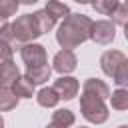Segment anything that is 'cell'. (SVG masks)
Instances as JSON below:
<instances>
[{
	"instance_id": "obj_1",
	"label": "cell",
	"mask_w": 128,
	"mask_h": 128,
	"mask_svg": "<svg viewBox=\"0 0 128 128\" xmlns=\"http://www.w3.org/2000/svg\"><path fill=\"white\" fill-rule=\"evenodd\" d=\"M90 28H92V20L86 14H74L70 12L58 26L56 30V42L62 48H78L82 42H86L90 38Z\"/></svg>"
},
{
	"instance_id": "obj_2",
	"label": "cell",
	"mask_w": 128,
	"mask_h": 128,
	"mask_svg": "<svg viewBox=\"0 0 128 128\" xmlns=\"http://www.w3.org/2000/svg\"><path fill=\"white\" fill-rule=\"evenodd\" d=\"M80 112L92 124H104L108 120V114H110L108 106L104 104L102 98L86 94V92H82V96H80Z\"/></svg>"
},
{
	"instance_id": "obj_3",
	"label": "cell",
	"mask_w": 128,
	"mask_h": 128,
	"mask_svg": "<svg viewBox=\"0 0 128 128\" xmlns=\"http://www.w3.org/2000/svg\"><path fill=\"white\" fill-rule=\"evenodd\" d=\"M12 24V36L14 40L26 44V42H34L38 36H42V30L34 18V14H24V16H18Z\"/></svg>"
},
{
	"instance_id": "obj_4",
	"label": "cell",
	"mask_w": 128,
	"mask_h": 128,
	"mask_svg": "<svg viewBox=\"0 0 128 128\" xmlns=\"http://www.w3.org/2000/svg\"><path fill=\"white\" fill-rule=\"evenodd\" d=\"M116 38V24L112 20H96L92 22V28H90V40H94L96 44H110L112 40Z\"/></svg>"
},
{
	"instance_id": "obj_5",
	"label": "cell",
	"mask_w": 128,
	"mask_h": 128,
	"mask_svg": "<svg viewBox=\"0 0 128 128\" xmlns=\"http://www.w3.org/2000/svg\"><path fill=\"white\" fill-rule=\"evenodd\" d=\"M20 56L26 64V68H32V66H42L48 62V54H46V48L42 44H36V42H26L22 48H20Z\"/></svg>"
},
{
	"instance_id": "obj_6",
	"label": "cell",
	"mask_w": 128,
	"mask_h": 128,
	"mask_svg": "<svg viewBox=\"0 0 128 128\" xmlns=\"http://www.w3.org/2000/svg\"><path fill=\"white\" fill-rule=\"evenodd\" d=\"M76 66H78V58H76V54H74L72 50H68V48H62V50L54 56V62H52V70H56V72L62 74V76L74 72Z\"/></svg>"
},
{
	"instance_id": "obj_7",
	"label": "cell",
	"mask_w": 128,
	"mask_h": 128,
	"mask_svg": "<svg viewBox=\"0 0 128 128\" xmlns=\"http://www.w3.org/2000/svg\"><path fill=\"white\" fill-rule=\"evenodd\" d=\"M54 90H56V94H58V98L60 100H72L76 94H78V90H80V84H78V80L76 78H72V76H60L58 80H54V86H52Z\"/></svg>"
},
{
	"instance_id": "obj_8",
	"label": "cell",
	"mask_w": 128,
	"mask_h": 128,
	"mask_svg": "<svg viewBox=\"0 0 128 128\" xmlns=\"http://www.w3.org/2000/svg\"><path fill=\"white\" fill-rule=\"evenodd\" d=\"M122 62H126V56H124V52H120V50H106L102 56H100V68H102V72L106 74V76H114V72L118 70V66L122 64Z\"/></svg>"
},
{
	"instance_id": "obj_9",
	"label": "cell",
	"mask_w": 128,
	"mask_h": 128,
	"mask_svg": "<svg viewBox=\"0 0 128 128\" xmlns=\"http://www.w3.org/2000/svg\"><path fill=\"white\" fill-rule=\"evenodd\" d=\"M18 76H20V70L12 60H6L0 64V88H10Z\"/></svg>"
},
{
	"instance_id": "obj_10",
	"label": "cell",
	"mask_w": 128,
	"mask_h": 128,
	"mask_svg": "<svg viewBox=\"0 0 128 128\" xmlns=\"http://www.w3.org/2000/svg\"><path fill=\"white\" fill-rule=\"evenodd\" d=\"M82 92L92 94V96H98V98H102V100H106V98L110 96L108 84L102 82V80H98V78H88V80L82 84Z\"/></svg>"
},
{
	"instance_id": "obj_11",
	"label": "cell",
	"mask_w": 128,
	"mask_h": 128,
	"mask_svg": "<svg viewBox=\"0 0 128 128\" xmlns=\"http://www.w3.org/2000/svg\"><path fill=\"white\" fill-rule=\"evenodd\" d=\"M50 74H52V68L48 66V62L46 64H42V66H32V68H26V78L36 86V84H44L46 80H50Z\"/></svg>"
},
{
	"instance_id": "obj_12",
	"label": "cell",
	"mask_w": 128,
	"mask_h": 128,
	"mask_svg": "<svg viewBox=\"0 0 128 128\" xmlns=\"http://www.w3.org/2000/svg\"><path fill=\"white\" fill-rule=\"evenodd\" d=\"M10 90L18 96V98H32L34 96V84L26 78V76H18L14 80V84L10 86Z\"/></svg>"
},
{
	"instance_id": "obj_13",
	"label": "cell",
	"mask_w": 128,
	"mask_h": 128,
	"mask_svg": "<svg viewBox=\"0 0 128 128\" xmlns=\"http://www.w3.org/2000/svg\"><path fill=\"white\" fill-rule=\"evenodd\" d=\"M44 10L58 22V20H64L68 14H70V8L66 6V4H62L60 0H48L46 2V6H44Z\"/></svg>"
},
{
	"instance_id": "obj_14",
	"label": "cell",
	"mask_w": 128,
	"mask_h": 128,
	"mask_svg": "<svg viewBox=\"0 0 128 128\" xmlns=\"http://www.w3.org/2000/svg\"><path fill=\"white\" fill-rule=\"evenodd\" d=\"M36 100H38V104L44 106V108H54V106L60 102V98H58V94H56V90H54L52 86L42 88V90L36 94Z\"/></svg>"
},
{
	"instance_id": "obj_15",
	"label": "cell",
	"mask_w": 128,
	"mask_h": 128,
	"mask_svg": "<svg viewBox=\"0 0 128 128\" xmlns=\"http://www.w3.org/2000/svg\"><path fill=\"white\" fill-rule=\"evenodd\" d=\"M74 120H76V116H74V112L72 110H68V108H60V110H56L54 114H52V124H56V126H60V128H70L72 124H74Z\"/></svg>"
},
{
	"instance_id": "obj_16",
	"label": "cell",
	"mask_w": 128,
	"mask_h": 128,
	"mask_svg": "<svg viewBox=\"0 0 128 128\" xmlns=\"http://www.w3.org/2000/svg\"><path fill=\"white\" fill-rule=\"evenodd\" d=\"M18 96L10 90V88H0V112H8L14 110L18 106Z\"/></svg>"
},
{
	"instance_id": "obj_17",
	"label": "cell",
	"mask_w": 128,
	"mask_h": 128,
	"mask_svg": "<svg viewBox=\"0 0 128 128\" xmlns=\"http://www.w3.org/2000/svg\"><path fill=\"white\" fill-rule=\"evenodd\" d=\"M108 98H110L114 110H128V90H126V88H118V90H114Z\"/></svg>"
},
{
	"instance_id": "obj_18",
	"label": "cell",
	"mask_w": 128,
	"mask_h": 128,
	"mask_svg": "<svg viewBox=\"0 0 128 128\" xmlns=\"http://www.w3.org/2000/svg\"><path fill=\"white\" fill-rule=\"evenodd\" d=\"M34 18H36V22H38V26H40V30H42V34H46V32H50L54 26H56V20L42 8V10H38V12H34Z\"/></svg>"
},
{
	"instance_id": "obj_19",
	"label": "cell",
	"mask_w": 128,
	"mask_h": 128,
	"mask_svg": "<svg viewBox=\"0 0 128 128\" xmlns=\"http://www.w3.org/2000/svg\"><path fill=\"white\" fill-rule=\"evenodd\" d=\"M118 2L120 0H92L90 4H92V8L98 12V14H104V16H110L114 10H116V6H118Z\"/></svg>"
},
{
	"instance_id": "obj_20",
	"label": "cell",
	"mask_w": 128,
	"mask_h": 128,
	"mask_svg": "<svg viewBox=\"0 0 128 128\" xmlns=\"http://www.w3.org/2000/svg\"><path fill=\"white\" fill-rule=\"evenodd\" d=\"M18 6H20L18 0H0V18L8 20L10 16H14L18 12Z\"/></svg>"
},
{
	"instance_id": "obj_21",
	"label": "cell",
	"mask_w": 128,
	"mask_h": 128,
	"mask_svg": "<svg viewBox=\"0 0 128 128\" xmlns=\"http://www.w3.org/2000/svg\"><path fill=\"white\" fill-rule=\"evenodd\" d=\"M110 16H112V22H114V24L124 26V24H126V20H128V6H126L124 2H118L116 10H114Z\"/></svg>"
},
{
	"instance_id": "obj_22",
	"label": "cell",
	"mask_w": 128,
	"mask_h": 128,
	"mask_svg": "<svg viewBox=\"0 0 128 128\" xmlns=\"http://www.w3.org/2000/svg\"><path fill=\"white\" fill-rule=\"evenodd\" d=\"M112 80H114L120 88H124V86L128 84V60H126V62H122V64L118 66V70L114 72Z\"/></svg>"
},
{
	"instance_id": "obj_23",
	"label": "cell",
	"mask_w": 128,
	"mask_h": 128,
	"mask_svg": "<svg viewBox=\"0 0 128 128\" xmlns=\"http://www.w3.org/2000/svg\"><path fill=\"white\" fill-rule=\"evenodd\" d=\"M0 40L12 44L14 42V36H12V24L10 22H2L0 24Z\"/></svg>"
},
{
	"instance_id": "obj_24",
	"label": "cell",
	"mask_w": 128,
	"mask_h": 128,
	"mask_svg": "<svg viewBox=\"0 0 128 128\" xmlns=\"http://www.w3.org/2000/svg\"><path fill=\"white\" fill-rule=\"evenodd\" d=\"M12 56H14V48L8 42L0 40V64L6 62V60H12Z\"/></svg>"
},
{
	"instance_id": "obj_25",
	"label": "cell",
	"mask_w": 128,
	"mask_h": 128,
	"mask_svg": "<svg viewBox=\"0 0 128 128\" xmlns=\"http://www.w3.org/2000/svg\"><path fill=\"white\" fill-rule=\"evenodd\" d=\"M20 4H34V2H38V0H18Z\"/></svg>"
},
{
	"instance_id": "obj_26",
	"label": "cell",
	"mask_w": 128,
	"mask_h": 128,
	"mask_svg": "<svg viewBox=\"0 0 128 128\" xmlns=\"http://www.w3.org/2000/svg\"><path fill=\"white\" fill-rule=\"evenodd\" d=\"M74 2H78V4H90L92 0H74Z\"/></svg>"
},
{
	"instance_id": "obj_27",
	"label": "cell",
	"mask_w": 128,
	"mask_h": 128,
	"mask_svg": "<svg viewBox=\"0 0 128 128\" xmlns=\"http://www.w3.org/2000/svg\"><path fill=\"white\" fill-rule=\"evenodd\" d=\"M46 128H60V126H56V124H52V122H50V124H48Z\"/></svg>"
},
{
	"instance_id": "obj_28",
	"label": "cell",
	"mask_w": 128,
	"mask_h": 128,
	"mask_svg": "<svg viewBox=\"0 0 128 128\" xmlns=\"http://www.w3.org/2000/svg\"><path fill=\"white\" fill-rule=\"evenodd\" d=\"M0 128H4V118H2V114H0Z\"/></svg>"
},
{
	"instance_id": "obj_29",
	"label": "cell",
	"mask_w": 128,
	"mask_h": 128,
	"mask_svg": "<svg viewBox=\"0 0 128 128\" xmlns=\"http://www.w3.org/2000/svg\"><path fill=\"white\" fill-rule=\"evenodd\" d=\"M118 128H128V126H126V124H122V126H118Z\"/></svg>"
},
{
	"instance_id": "obj_30",
	"label": "cell",
	"mask_w": 128,
	"mask_h": 128,
	"mask_svg": "<svg viewBox=\"0 0 128 128\" xmlns=\"http://www.w3.org/2000/svg\"><path fill=\"white\" fill-rule=\"evenodd\" d=\"M2 22H4V20H2V18H0V24H2Z\"/></svg>"
},
{
	"instance_id": "obj_31",
	"label": "cell",
	"mask_w": 128,
	"mask_h": 128,
	"mask_svg": "<svg viewBox=\"0 0 128 128\" xmlns=\"http://www.w3.org/2000/svg\"><path fill=\"white\" fill-rule=\"evenodd\" d=\"M80 128H86V126H80Z\"/></svg>"
}]
</instances>
